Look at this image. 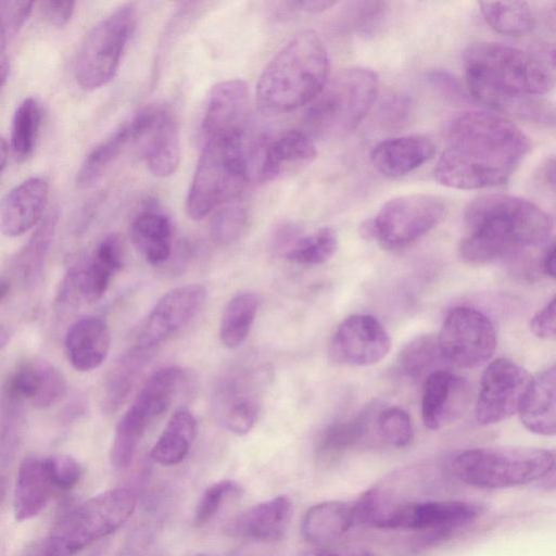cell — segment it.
<instances>
[{"label": "cell", "instance_id": "39", "mask_svg": "<svg viewBox=\"0 0 556 556\" xmlns=\"http://www.w3.org/2000/svg\"><path fill=\"white\" fill-rule=\"evenodd\" d=\"M338 242L337 231L331 227H323L301 236L285 253V257L295 264L320 265L334 255Z\"/></svg>", "mask_w": 556, "mask_h": 556}, {"label": "cell", "instance_id": "50", "mask_svg": "<svg viewBox=\"0 0 556 556\" xmlns=\"http://www.w3.org/2000/svg\"><path fill=\"white\" fill-rule=\"evenodd\" d=\"M287 9L295 12L320 13L337 4L336 1L329 0H304L288 1L285 3Z\"/></svg>", "mask_w": 556, "mask_h": 556}, {"label": "cell", "instance_id": "2", "mask_svg": "<svg viewBox=\"0 0 556 556\" xmlns=\"http://www.w3.org/2000/svg\"><path fill=\"white\" fill-rule=\"evenodd\" d=\"M466 86L489 108L531 123L554 125L544 97L554 86L548 67L535 56L497 42H475L463 55Z\"/></svg>", "mask_w": 556, "mask_h": 556}, {"label": "cell", "instance_id": "41", "mask_svg": "<svg viewBox=\"0 0 556 556\" xmlns=\"http://www.w3.org/2000/svg\"><path fill=\"white\" fill-rule=\"evenodd\" d=\"M249 224L247 210L237 204L220 206L210 222V235L218 245H229L238 241Z\"/></svg>", "mask_w": 556, "mask_h": 556}, {"label": "cell", "instance_id": "12", "mask_svg": "<svg viewBox=\"0 0 556 556\" xmlns=\"http://www.w3.org/2000/svg\"><path fill=\"white\" fill-rule=\"evenodd\" d=\"M136 21V7L125 3L91 28L79 49L75 67L76 79L81 88L94 90L112 80Z\"/></svg>", "mask_w": 556, "mask_h": 556}, {"label": "cell", "instance_id": "52", "mask_svg": "<svg viewBox=\"0 0 556 556\" xmlns=\"http://www.w3.org/2000/svg\"><path fill=\"white\" fill-rule=\"evenodd\" d=\"M541 269L542 271L551 277H555V244L554 242H551L547 244L542 258H541Z\"/></svg>", "mask_w": 556, "mask_h": 556}, {"label": "cell", "instance_id": "27", "mask_svg": "<svg viewBox=\"0 0 556 556\" xmlns=\"http://www.w3.org/2000/svg\"><path fill=\"white\" fill-rule=\"evenodd\" d=\"M110 345L109 326L98 316H86L76 320L65 336L67 358L79 371L98 368L106 358Z\"/></svg>", "mask_w": 556, "mask_h": 556}, {"label": "cell", "instance_id": "53", "mask_svg": "<svg viewBox=\"0 0 556 556\" xmlns=\"http://www.w3.org/2000/svg\"><path fill=\"white\" fill-rule=\"evenodd\" d=\"M312 556H374L364 549L354 548H324L316 551Z\"/></svg>", "mask_w": 556, "mask_h": 556}, {"label": "cell", "instance_id": "4", "mask_svg": "<svg viewBox=\"0 0 556 556\" xmlns=\"http://www.w3.org/2000/svg\"><path fill=\"white\" fill-rule=\"evenodd\" d=\"M330 61L313 30L293 36L264 67L256 86L260 109L287 113L309 104L329 80Z\"/></svg>", "mask_w": 556, "mask_h": 556}, {"label": "cell", "instance_id": "34", "mask_svg": "<svg viewBox=\"0 0 556 556\" xmlns=\"http://www.w3.org/2000/svg\"><path fill=\"white\" fill-rule=\"evenodd\" d=\"M131 140H134L132 128L128 121L119 125L87 154L77 172V186L93 187Z\"/></svg>", "mask_w": 556, "mask_h": 556}, {"label": "cell", "instance_id": "23", "mask_svg": "<svg viewBox=\"0 0 556 556\" xmlns=\"http://www.w3.org/2000/svg\"><path fill=\"white\" fill-rule=\"evenodd\" d=\"M291 502L279 495L256 504L235 517L225 528L228 535L254 542L280 540L289 525Z\"/></svg>", "mask_w": 556, "mask_h": 556}, {"label": "cell", "instance_id": "15", "mask_svg": "<svg viewBox=\"0 0 556 556\" xmlns=\"http://www.w3.org/2000/svg\"><path fill=\"white\" fill-rule=\"evenodd\" d=\"M528 371L508 358H496L483 370L476 404L479 425L501 422L521 406L531 382Z\"/></svg>", "mask_w": 556, "mask_h": 556}, {"label": "cell", "instance_id": "18", "mask_svg": "<svg viewBox=\"0 0 556 556\" xmlns=\"http://www.w3.org/2000/svg\"><path fill=\"white\" fill-rule=\"evenodd\" d=\"M391 348V338L374 316L355 314L346 317L330 341V355L351 367L370 366L382 361Z\"/></svg>", "mask_w": 556, "mask_h": 556}, {"label": "cell", "instance_id": "37", "mask_svg": "<svg viewBox=\"0 0 556 556\" xmlns=\"http://www.w3.org/2000/svg\"><path fill=\"white\" fill-rule=\"evenodd\" d=\"M58 218L59 214L55 210L49 212L16 257V268L27 282L35 281L42 270Z\"/></svg>", "mask_w": 556, "mask_h": 556}, {"label": "cell", "instance_id": "3", "mask_svg": "<svg viewBox=\"0 0 556 556\" xmlns=\"http://www.w3.org/2000/svg\"><path fill=\"white\" fill-rule=\"evenodd\" d=\"M467 236L459 255L470 264H488L548 242L549 216L536 204L509 194L489 193L471 200L464 212Z\"/></svg>", "mask_w": 556, "mask_h": 556}, {"label": "cell", "instance_id": "11", "mask_svg": "<svg viewBox=\"0 0 556 556\" xmlns=\"http://www.w3.org/2000/svg\"><path fill=\"white\" fill-rule=\"evenodd\" d=\"M446 213L447 205L439 195H400L386 202L375 217L364 220L358 231L364 239L376 240L383 249L400 250L429 233Z\"/></svg>", "mask_w": 556, "mask_h": 556}, {"label": "cell", "instance_id": "5", "mask_svg": "<svg viewBox=\"0 0 556 556\" xmlns=\"http://www.w3.org/2000/svg\"><path fill=\"white\" fill-rule=\"evenodd\" d=\"M249 179L243 136L205 140L188 190L186 211L200 220L237 199Z\"/></svg>", "mask_w": 556, "mask_h": 556}, {"label": "cell", "instance_id": "16", "mask_svg": "<svg viewBox=\"0 0 556 556\" xmlns=\"http://www.w3.org/2000/svg\"><path fill=\"white\" fill-rule=\"evenodd\" d=\"M134 140L142 144L143 157L150 172L157 177L175 173L180 159L177 118L166 105H151L131 119Z\"/></svg>", "mask_w": 556, "mask_h": 556}, {"label": "cell", "instance_id": "47", "mask_svg": "<svg viewBox=\"0 0 556 556\" xmlns=\"http://www.w3.org/2000/svg\"><path fill=\"white\" fill-rule=\"evenodd\" d=\"M555 298L541 308L531 319L530 329L534 336L544 340L556 337Z\"/></svg>", "mask_w": 556, "mask_h": 556}, {"label": "cell", "instance_id": "29", "mask_svg": "<svg viewBox=\"0 0 556 556\" xmlns=\"http://www.w3.org/2000/svg\"><path fill=\"white\" fill-rule=\"evenodd\" d=\"M131 240L151 265L165 263L172 250L173 225L170 218L154 205H148L132 219Z\"/></svg>", "mask_w": 556, "mask_h": 556}, {"label": "cell", "instance_id": "10", "mask_svg": "<svg viewBox=\"0 0 556 556\" xmlns=\"http://www.w3.org/2000/svg\"><path fill=\"white\" fill-rule=\"evenodd\" d=\"M188 379L184 368L169 366L156 370L146 381L116 425L110 452L115 469L122 470L130 465L148 429L184 391Z\"/></svg>", "mask_w": 556, "mask_h": 556}, {"label": "cell", "instance_id": "28", "mask_svg": "<svg viewBox=\"0 0 556 556\" xmlns=\"http://www.w3.org/2000/svg\"><path fill=\"white\" fill-rule=\"evenodd\" d=\"M556 370L552 366L531 379L518 410L522 425L540 435H554L556 431Z\"/></svg>", "mask_w": 556, "mask_h": 556}, {"label": "cell", "instance_id": "17", "mask_svg": "<svg viewBox=\"0 0 556 556\" xmlns=\"http://www.w3.org/2000/svg\"><path fill=\"white\" fill-rule=\"evenodd\" d=\"M205 299L206 289L200 283L185 285L168 291L149 313L136 344L155 352L198 315Z\"/></svg>", "mask_w": 556, "mask_h": 556}, {"label": "cell", "instance_id": "22", "mask_svg": "<svg viewBox=\"0 0 556 556\" xmlns=\"http://www.w3.org/2000/svg\"><path fill=\"white\" fill-rule=\"evenodd\" d=\"M49 186L41 177H30L0 199V231L20 236L37 225L48 203Z\"/></svg>", "mask_w": 556, "mask_h": 556}, {"label": "cell", "instance_id": "20", "mask_svg": "<svg viewBox=\"0 0 556 556\" xmlns=\"http://www.w3.org/2000/svg\"><path fill=\"white\" fill-rule=\"evenodd\" d=\"M249 88L242 79H227L210 91L203 113V138L243 136L249 113Z\"/></svg>", "mask_w": 556, "mask_h": 556}, {"label": "cell", "instance_id": "57", "mask_svg": "<svg viewBox=\"0 0 556 556\" xmlns=\"http://www.w3.org/2000/svg\"><path fill=\"white\" fill-rule=\"evenodd\" d=\"M10 287V281L5 277L0 276V301L9 293Z\"/></svg>", "mask_w": 556, "mask_h": 556}, {"label": "cell", "instance_id": "58", "mask_svg": "<svg viewBox=\"0 0 556 556\" xmlns=\"http://www.w3.org/2000/svg\"><path fill=\"white\" fill-rule=\"evenodd\" d=\"M8 340H9L8 331L3 328H0V351L8 343Z\"/></svg>", "mask_w": 556, "mask_h": 556}, {"label": "cell", "instance_id": "32", "mask_svg": "<svg viewBox=\"0 0 556 556\" xmlns=\"http://www.w3.org/2000/svg\"><path fill=\"white\" fill-rule=\"evenodd\" d=\"M198 431L197 419L185 407L177 408L150 452L151 458L162 466H174L188 455Z\"/></svg>", "mask_w": 556, "mask_h": 556}, {"label": "cell", "instance_id": "59", "mask_svg": "<svg viewBox=\"0 0 556 556\" xmlns=\"http://www.w3.org/2000/svg\"><path fill=\"white\" fill-rule=\"evenodd\" d=\"M4 494H5V482H4L3 478L0 476V504L4 498Z\"/></svg>", "mask_w": 556, "mask_h": 556}, {"label": "cell", "instance_id": "6", "mask_svg": "<svg viewBox=\"0 0 556 556\" xmlns=\"http://www.w3.org/2000/svg\"><path fill=\"white\" fill-rule=\"evenodd\" d=\"M136 493L115 488L64 513L51 528L38 556H74L119 529L132 515Z\"/></svg>", "mask_w": 556, "mask_h": 556}, {"label": "cell", "instance_id": "44", "mask_svg": "<svg viewBox=\"0 0 556 556\" xmlns=\"http://www.w3.org/2000/svg\"><path fill=\"white\" fill-rule=\"evenodd\" d=\"M39 384L31 404L39 409L52 407L66 396L67 386L63 374L48 362H36Z\"/></svg>", "mask_w": 556, "mask_h": 556}, {"label": "cell", "instance_id": "43", "mask_svg": "<svg viewBox=\"0 0 556 556\" xmlns=\"http://www.w3.org/2000/svg\"><path fill=\"white\" fill-rule=\"evenodd\" d=\"M376 424L380 438L392 446H407L414 438L410 417L400 407H389L381 410Z\"/></svg>", "mask_w": 556, "mask_h": 556}, {"label": "cell", "instance_id": "24", "mask_svg": "<svg viewBox=\"0 0 556 556\" xmlns=\"http://www.w3.org/2000/svg\"><path fill=\"white\" fill-rule=\"evenodd\" d=\"M258 155L256 179L268 182L276 179L286 165L311 163L317 156V150L306 131L288 129L262 139Z\"/></svg>", "mask_w": 556, "mask_h": 556}, {"label": "cell", "instance_id": "55", "mask_svg": "<svg viewBox=\"0 0 556 556\" xmlns=\"http://www.w3.org/2000/svg\"><path fill=\"white\" fill-rule=\"evenodd\" d=\"M9 73H10L9 59L4 53L0 54V92L8 80Z\"/></svg>", "mask_w": 556, "mask_h": 556}, {"label": "cell", "instance_id": "7", "mask_svg": "<svg viewBox=\"0 0 556 556\" xmlns=\"http://www.w3.org/2000/svg\"><path fill=\"white\" fill-rule=\"evenodd\" d=\"M375 71L354 66L329 78L304 114L307 134L340 138L354 130L375 102L378 92Z\"/></svg>", "mask_w": 556, "mask_h": 556}, {"label": "cell", "instance_id": "19", "mask_svg": "<svg viewBox=\"0 0 556 556\" xmlns=\"http://www.w3.org/2000/svg\"><path fill=\"white\" fill-rule=\"evenodd\" d=\"M472 390L469 381L446 369L430 374L424 381L421 418L430 430L458 420L468 409Z\"/></svg>", "mask_w": 556, "mask_h": 556}, {"label": "cell", "instance_id": "26", "mask_svg": "<svg viewBox=\"0 0 556 556\" xmlns=\"http://www.w3.org/2000/svg\"><path fill=\"white\" fill-rule=\"evenodd\" d=\"M55 491L46 457H25L18 467L13 492L15 519L26 521L39 515Z\"/></svg>", "mask_w": 556, "mask_h": 556}, {"label": "cell", "instance_id": "54", "mask_svg": "<svg viewBox=\"0 0 556 556\" xmlns=\"http://www.w3.org/2000/svg\"><path fill=\"white\" fill-rule=\"evenodd\" d=\"M539 179L542 184H545L547 188L549 187L551 190H554L555 186V162L554 157H551L546 160L544 164H542L541 168L539 169Z\"/></svg>", "mask_w": 556, "mask_h": 556}, {"label": "cell", "instance_id": "51", "mask_svg": "<svg viewBox=\"0 0 556 556\" xmlns=\"http://www.w3.org/2000/svg\"><path fill=\"white\" fill-rule=\"evenodd\" d=\"M430 79L439 88H442V89L444 88V90L447 93H452L453 96H456V97H459V93L460 94L463 93V90H462L458 81L446 73H442V72L432 73L430 75Z\"/></svg>", "mask_w": 556, "mask_h": 556}, {"label": "cell", "instance_id": "46", "mask_svg": "<svg viewBox=\"0 0 556 556\" xmlns=\"http://www.w3.org/2000/svg\"><path fill=\"white\" fill-rule=\"evenodd\" d=\"M46 460L56 491H70L79 482L83 468L74 457L59 454L46 457Z\"/></svg>", "mask_w": 556, "mask_h": 556}, {"label": "cell", "instance_id": "48", "mask_svg": "<svg viewBox=\"0 0 556 556\" xmlns=\"http://www.w3.org/2000/svg\"><path fill=\"white\" fill-rule=\"evenodd\" d=\"M75 9L74 1H42L40 11L51 25L61 28L71 20Z\"/></svg>", "mask_w": 556, "mask_h": 556}, {"label": "cell", "instance_id": "45", "mask_svg": "<svg viewBox=\"0 0 556 556\" xmlns=\"http://www.w3.org/2000/svg\"><path fill=\"white\" fill-rule=\"evenodd\" d=\"M30 1H0V54L30 14Z\"/></svg>", "mask_w": 556, "mask_h": 556}, {"label": "cell", "instance_id": "35", "mask_svg": "<svg viewBox=\"0 0 556 556\" xmlns=\"http://www.w3.org/2000/svg\"><path fill=\"white\" fill-rule=\"evenodd\" d=\"M258 298L252 291L233 295L225 306L219 323V340L228 349L239 348L248 338L258 309Z\"/></svg>", "mask_w": 556, "mask_h": 556}, {"label": "cell", "instance_id": "33", "mask_svg": "<svg viewBox=\"0 0 556 556\" xmlns=\"http://www.w3.org/2000/svg\"><path fill=\"white\" fill-rule=\"evenodd\" d=\"M371 410L366 409L350 419L334 421L320 434L315 457L319 465L329 466L368 433Z\"/></svg>", "mask_w": 556, "mask_h": 556}, {"label": "cell", "instance_id": "9", "mask_svg": "<svg viewBox=\"0 0 556 556\" xmlns=\"http://www.w3.org/2000/svg\"><path fill=\"white\" fill-rule=\"evenodd\" d=\"M482 513V505L463 500H420L391 504L382 496L370 527L418 531L422 534L420 544L425 547L451 538Z\"/></svg>", "mask_w": 556, "mask_h": 556}, {"label": "cell", "instance_id": "40", "mask_svg": "<svg viewBox=\"0 0 556 556\" xmlns=\"http://www.w3.org/2000/svg\"><path fill=\"white\" fill-rule=\"evenodd\" d=\"M40 122L41 108L37 100H23L15 110L11 132L12 150L18 161L27 159L33 153Z\"/></svg>", "mask_w": 556, "mask_h": 556}, {"label": "cell", "instance_id": "13", "mask_svg": "<svg viewBox=\"0 0 556 556\" xmlns=\"http://www.w3.org/2000/svg\"><path fill=\"white\" fill-rule=\"evenodd\" d=\"M263 367L239 366L225 372L212 392L213 414L219 425L236 434H247L256 424L267 382Z\"/></svg>", "mask_w": 556, "mask_h": 556}, {"label": "cell", "instance_id": "8", "mask_svg": "<svg viewBox=\"0 0 556 556\" xmlns=\"http://www.w3.org/2000/svg\"><path fill=\"white\" fill-rule=\"evenodd\" d=\"M453 472L480 489H507L536 482L555 470L554 453L540 447L483 446L459 453Z\"/></svg>", "mask_w": 556, "mask_h": 556}, {"label": "cell", "instance_id": "49", "mask_svg": "<svg viewBox=\"0 0 556 556\" xmlns=\"http://www.w3.org/2000/svg\"><path fill=\"white\" fill-rule=\"evenodd\" d=\"M301 237V228L292 223L281 225L275 232L273 245L283 254L291 248V245Z\"/></svg>", "mask_w": 556, "mask_h": 556}, {"label": "cell", "instance_id": "1", "mask_svg": "<svg viewBox=\"0 0 556 556\" xmlns=\"http://www.w3.org/2000/svg\"><path fill=\"white\" fill-rule=\"evenodd\" d=\"M530 150L529 137L508 118L469 111L451 124L434 177L442 186L455 189L500 186L508 181Z\"/></svg>", "mask_w": 556, "mask_h": 556}, {"label": "cell", "instance_id": "38", "mask_svg": "<svg viewBox=\"0 0 556 556\" xmlns=\"http://www.w3.org/2000/svg\"><path fill=\"white\" fill-rule=\"evenodd\" d=\"M399 368L409 379H425L435 370L443 369L438 339L431 334L420 336L410 341L399 355Z\"/></svg>", "mask_w": 556, "mask_h": 556}, {"label": "cell", "instance_id": "56", "mask_svg": "<svg viewBox=\"0 0 556 556\" xmlns=\"http://www.w3.org/2000/svg\"><path fill=\"white\" fill-rule=\"evenodd\" d=\"M9 156V146L7 141L0 136V172L7 164Z\"/></svg>", "mask_w": 556, "mask_h": 556}, {"label": "cell", "instance_id": "31", "mask_svg": "<svg viewBox=\"0 0 556 556\" xmlns=\"http://www.w3.org/2000/svg\"><path fill=\"white\" fill-rule=\"evenodd\" d=\"M153 354L135 343L116 359L104 383L102 405L106 413L115 412L125 402Z\"/></svg>", "mask_w": 556, "mask_h": 556}, {"label": "cell", "instance_id": "36", "mask_svg": "<svg viewBox=\"0 0 556 556\" xmlns=\"http://www.w3.org/2000/svg\"><path fill=\"white\" fill-rule=\"evenodd\" d=\"M481 14L485 22L497 33L506 36H523L533 26V15L525 1H481Z\"/></svg>", "mask_w": 556, "mask_h": 556}, {"label": "cell", "instance_id": "25", "mask_svg": "<svg viewBox=\"0 0 556 556\" xmlns=\"http://www.w3.org/2000/svg\"><path fill=\"white\" fill-rule=\"evenodd\" d=\"M435 153L433 142L421 135H407L379 142L371 150L374 167L386 177L407 175L430 161Z\"/></svg>", "mask_w": 556, "mask_h": 556}, {"label": "cell", "instance_id": "30", "mask_svg": "<svg viewBox=\"0 0 556 556\" xmlns=\"http://www.w3.org/2000/svg\"><path fill=\"white\" fill-rule=\"evenodd\" d=\"M354 526V502L327 501L306 510L301 521V533L307 542L324 545L339 539Z\"/></svg>", "mask_w": 556, "mask_h": 556}, {"label": "cell", "instance_id": "21", "mask_svg": "<svg viewBox=\"0 0 556 556\" xmlns=\"http://www.w3.org/2000/svg\"><path fill=\"white\" fill-rule=\"evenodd\" d=\"M124 266V244L117 233L105 236L83 266L72 268L65 279L75 299L97 301L106 291L112 277Z\"/></svg>", "mask_w": 556, "mask_h": 556}, {"label": "cell", "instance_id": "14", "mask_svg": "<svg viewBox=\"0 0 556 556\" xmlns=\"http://www.w3.org/2000/svg\"><path fill=\"white\" fill-rule=\"evenodd\" d=\"M439 349L445 362L462 368H475L493 355L496 331L481 311L458 306L445 317L439 336Z\"/></svg>", "mask_w": 556, "mask_h": 556}, {"label": "cell", "instance_id": "42", "mask_svg": "<svg viewBox=\"0 0 556 556\" xmlns=\"http://www.w3.org/2000/svg\"><path fill=\"white\" fill-rule=\"evenodd\" d=\"M242 486L233 480H222L210 485L200 497L194 509L192 523L197 528L207 525L224 503L242 495Z\"/></svg>", "mask_w": 556, "mask_h": 556}]
</instances>
